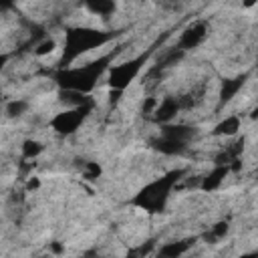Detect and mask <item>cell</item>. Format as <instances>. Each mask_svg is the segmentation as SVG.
Returning <instances> with one entry per match:
<instances>
[{
    "instance_id": "3957f363",
    "label": "cell",
    "mask_w": 258,
    "mask_h": 258,
    "mask_svg": "<svg viewBox=\"0 0 258 258\" xmlns=\"http://www.w3.org/2000/svg\"><path fill=\"white\" fill-rule=\"evenodd\" d=\"M111 36L107 32H101V30H93V28H73L67 32L64 36V52H62V58L69 62L73 58H77L79 54L91 50V48H97L101 44H105Z\"/></svg>"
},
{
    "instance_id": "9c48e42d",
    "label": "cell",
    "mask_w": 258,
    "mask_h": 258,
    "mask_svg": "<svg viewBox=\"0 0 258 258\" xmlns=\"http://www.w3.org/2000/svg\"><path fill=\"white\" fill-rule=\"evenodd\" d=\"M153 147H155L157 151L165 153V155H179V153H183V151L187 149L185 143L175 141V139H169V137H165V135L153 139Z\"/></svg>"
},
{
    "instance_id": "8992f818",
    "label": "cell",
    "mask_w": 258,
    "mask_h": 258,
    "mask_svg": "<svg viewBox=\"0 0 258 258\" xmlns=\"http://www.w3.org/2000/svg\"><path fill=\"white\" fill-rule=\"evenodd\" d=\"M206 34H208V24H206V22H202V20L191 22V24L181 32V36H179V48L185 52V50H189V48L200 46L202 40L206 38Z\"/></svg>"
},
{
    "instance_id": "ffe728a7",
    "label": "cell",
    "mask_w": 258,
    "mask_h": 258,
    "mask_svg": "<svg viewBox=\"0 0 258 258\" xmlns=\"http://www.w3.org/2000/svg\"><path fill=\"white\" fill-rule=\"evenodd\" d=\"M240 258H256V254L252 252V254H244V256H240Z\"/></svg>"
},
{
    "instance_id": "2e32d148",
    "label": "cell",
    "mask_w": 258,
    "mask_h": 258,
    "mask_svg": "<svg viewBox=\"0 0 258 258\" xmlns=\"http://www.w3.org/2000/svg\"><path fill=\"white\" fill-rule=\"evenodd\" d=\"M226 234H228V224H226V222H218L216 226H212V228H210V232L206 234V240L214 244V242L222 240Z\"/></svg>"
},
{
    "instance_id": "5bb4252c",
    "label": "cell",
    "mask_w": 258,
    "mask_h": 258,
    "mask_svg": "<svg viewBox=\"0 0 258 258\" xmlns=\"http://www.w3.org/2000/svg\"><path fill=\"white\" fill-rule=\"evenodd\" d=\"M85 8L91 12V14H95V16H109V14H113L115 12V2H105V0H97V2H87L85 4Z\"/></svg>"
},
{
    "instance_id": "d6986e66",
    "label": "cell",
    "mask_w": 258,
    "mask_h": 258,
    "mask_svg": "<svg viewBox=\"0 0 258 258\" xmlns=\"http://www.w3.org/2000/svg\"><path fill=\"white\" fill-rule=\"evenodd\" d=\"M99 165L97 163H87V169H85V175L89 177V179H95L97 175H99Z\"/></svg>"
},
{
    "instance_id": "8fae6325",
    "label": "cell",
    "mask_w": 258,
    "mask_h": 258,
    "mask_svg": "<svg viewBox=\"0 0 258 258\" xmlns=\"http://www.w3.org/2000/svg\"><path fill=\"white\" fill-rule=\"evenodd\" d=\"M226 173H228V165H216V167H214V171H210V173L202 179V189L212 191V189L220 187V183L224 181Z\"/></svg>"
},
{
    "instance_id": "e0dca14e",
    "label": "cell",
    "mask_w": 258,
    "mask_h": 258,
    "mask_svg": "<svg viewBox=\"0 0 258 258\" xmlns=\"http://www.w3.org/2000/svg\"><path fill=\"white\" fill-rule=\"evenodd\" d=\"M42 149H44V147H42V143L28 139V141H24V145H22V155H24L26 159H32V157L40 155V153H42Z\"/></svg>"
},
{
    "instance_id": "277c9868",
    "label": "cell",
    "mask_w": 258,
    "mask_h": 258,
    "mask_svg": "<svg viewBox=\"0 0 258 258\" xmlns=\"http://www.w3.org/2000/svg\"><path fill=\"white\" fill-rule=\"evenodd\" d=\"M91 111V105H83V107H71L67 111H60L52 117L50 127L60 133V135H71L79 129V125L83 123V119L87 117V113Z\"/></svg>"
},
{
    "instance_id": "7a4b0ae2",
    "label": "cell",
    "mask_w": 258,
    "mask_h": 258,
    "mask_svg": "<svg viewBox=\"0 0 258 258\" xmlns=\"http://www.w3.org/2000/svg\"><path fill=\"white\" fill-rule=\"evenodd\" d=\"M181 171H171L155 181H151L149 185H145L137 196H135V206L143 208V210H149V212H161L167 198H169V191L173 187V183L179 179Z\"/></svg>"
},
{
    "instance_id": "9a60e30c",
    "label": "cell",
    "mask_w": 258,
    "mask_h": 258,
    "mask_svg": "<svg viewBox=\"0 0 258 258\" xmlns=\"http://www.w3.org/2000/svg\"><path fill=\"white\" fill-rule=\"evenodd\" d=\"M26 109H28V103H26V101L14 99V101H10V103L6 105V115H8V117H20V115L26 113Z\"/></svg>"
},
{
    "instance_id": "5b68a950",
    "label": "cell",
    "mask_w": 258,
    "mask_h": 258,
    "mask_svg": "<svg viewBox=\"0 0 258 258\" xmlns=\"http://www.w3.org/2000/svg\"><path fill=\"white\" fill-rule=\"evenodd\" d=\"M145 62L143 56H137L133 60H127V62H121L117 67H113L109 71V87L113 91H123L141 71V64Z\"/></svg>"
},
{
    "instance_id": "52a82bcc",
    "label": "cell",
    "mask_w": 258,
    "mask_h": 258,
    "mask_svg": "<svg viewBox=\"0 0 258 258\" xmlns=\"http://www.w3.org/2000/svg\"><path fill=\"white\" fill-rule=\"evenodd\" d=\"M177 111H179V103H177V99H171V97L163 99V101L153 109L155 119H157L159 123H169V121L177 115Z\"/></svg>"
},
{
    "instance_id": "7c38bea8",
    "label": "cell",
    "mask_w": 258,
    "mask_h": 258,
    "mask_svg": "<svg viewBox=\"0 0 258 258\" xmlns=\"http://www.w3.org/2000/svg\"><path fill=\"white\" fill-rule=\"evenodd\" d=\"M244 81H246V75H242V77H236V79H228V81H224L222 83V91H220V101L222 103H226V101H230L240 89H242V85H244Z\"/></svg>"
},
{
    "instance_id": "30bf717a",
    "label": "cell",
    "mask_w": 258,
    "mask_h": 258,
    "mask_svg": "<svg viewBox=\"0 0 258 258\" xmlns=\"http://www.w3.org/2000/svg\"><path fill=\"white\" fill-rule=\"evenodd\" d=\"M191 240H179V242H169L165 246H161L159 250V258H181L189 248H191Z\"/></svg>"
},
{
    "instance_id": "6da1fadb",
    "label": "cell",
    "mask_w": 258,
    "mask_h": 258,
    "mask_svg": "<svg viewBox=\"0 0 258 258\" xmlns=\"http://www.w3.org/2000/svg\"><path fill=\"white\" fill-rule=\"evenodd\" d=\"M109 60H111V56H101L99 60H93L89 64L60 71L56 75V81H58V85H60L62 91H77V93H83L85 95V93H89L97 85V79L107 69V62Z\"/></svg>"
},
{
    "instance_id": "4fadbf2b",
    "label": "cell",
    "mask_w": 258,
    "mask_h": 258,
    "mask_svg": "<svg viewBox=\"0 0 258 258\" xmlns=\"http://www.w3.org/2000/svg\"><path fill=\"white\" fill-rule=\"evenodd\" d=\"M240 117H236V115H230V117H226L224 121H220L218 125H216V129H214V133L216 135H226V137H232V135H236L238 133V129H240Z\"/></svg>"
},
{
    "instance_id": "ac0fdd59",
    "label": "cell",
    "mask_w": 258,
    "mask_h": 258,
    "mask_svg": "<svg viewBox=\"0 0 258 258\" xmlns=\"http://www.w3.org/2000/svg\"><path fill=\"white\" fill-rule=\"evenodd\" d=\"M54 48H56V42H54L52 38H46V40H42V42L36 46V50H34V52H36L38 56H44V54H50Z\"/></svg>"
},
{
    "instance_id": "ba28073f",
    "label": "cell",
    "mask_w": 258,
    "mask_h": 258,
    "mask_svg": "<svg viewBox=\"0 0 258 258\" xmlns=\"http://www.w3.org/2000/svg\"><path fill=\"white\" fill-rule=\"evenodd\" d=\"M161 135L169 137V139H175V141H181V143H189L196 135V129L194 127H187V125H165L161 127Z\"/></svg>"
},
{
    "instance_id": "44dd1931",
    "label": "cell",
    "mask_w": 258,
    "mask_h": 258,
    "mask_svg": "<svg viewBox=\"0 0 258 258\" xmlns=\"http://www.w3.org/2000/svg\"><path fill=\"white\" fill-rule=\"evenodd\" d=\"M4 62H6V56H0V71H2V67H4Z\"/></svg>"
}]
</instances>
